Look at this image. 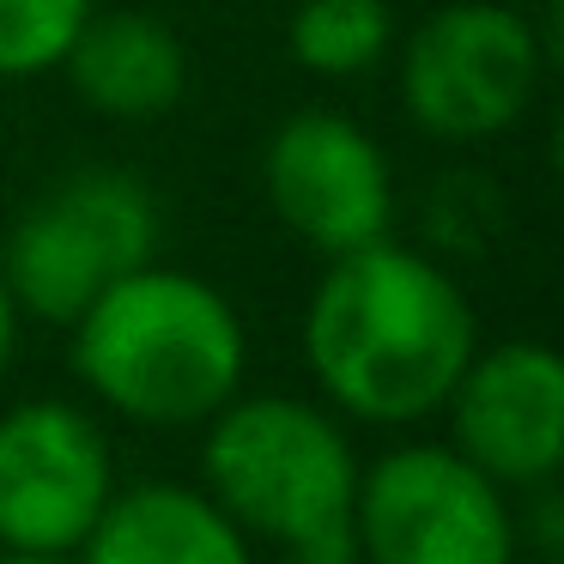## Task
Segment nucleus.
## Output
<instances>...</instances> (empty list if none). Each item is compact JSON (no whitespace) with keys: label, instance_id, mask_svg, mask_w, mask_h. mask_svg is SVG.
Listing matches in <instances>:
<instances>
[{"label":"nucleus","instance_id":"1","mask_svg":"<svg viewBox=\"0 0 564 564\" xmlns=\"http://www.w3.org/2000/svg\"><path fill=\"white\" fill-rule=\"evenodd\" d=\"M297 340L334 413L394 431L443 406L479 346V316L455 273L394 237H377L328 256Z\"/></svg>","mask_w":564,"mask_h":564},{"label":"nucleus","instance_id":"2","mask_svg":"<svg viewBox=\"0 0 564 564\" xmlns=\"http://www.w3.org/2000/svg\"><path fill=\"white\" fill-rule=\"evenodd\" d=\"M74 377L98 406L147 431L207 425L249 370V334L213 280L147 261L74 322Z\"/></svg>","mask_w":564,"mask_h":564},{"label":"nucleus","instance_id":"3","mask_svg":"<svg viewBox=\"0 0 564 564\" xmlns=\"http://www.w3.org/2000/svg\"><path fill=\"white\" fill-rule=\"evenodd\" d=\"M358 449L328 401L237 389L200 437V486L243 528L249 546L292 564H352Z\"/></svg>","mask_w":564,"mask_h":564},{"label":"nucleus","instance_id":"4","mask_svg":"<svg viewBox=\"0 0 564 564\" xmlns=\"http://www.w3.org/2000/svg\"><path fill=\"white\" fill-rule=\"evenodd\" d=\"M159 237L164 213L147 176L122 164H86L50 183L13 219L0 243V280L13 292L19 316L67 328L116 280L159 261Z\"/></svg>","mask_w":564,"mask_h":564},{"label":"nucleus","instance_id":"5","mask_svg":"<svg viewBox=\"0 0 564 564\" xmlns=\"http://www.w3.org/2000/svg\"><path fill=\"white\" fill-rule=\"evenodd\" d=\"M540 74L546 50L528 13L503 0H449L406 31L394 91L419 134L443 147H479L522 122Z\"/></svg>","mask_w":564,"mask_h":564},{"label":"nucleus","instance_id":"6","mask_svg":"<svg viewBox=\"0 0 564 564\" xmlns=\"http://www.w3.org/2000/svg\"><path fill=\"white\" fill-rule=\"evenodd\" d=\"M358 558L377 564H503L522 540L510 491L449 437L394 443L358 467Z\"/></svg>","mask_w":564,"mask_h":564},{"label":"nucleus","instance_id":"7","mask_svg":"<svg viewBox=\"0 0 564 564\" xmlns=\"http://www.w3.org/2000/svg\"><path fill=\"white\" fill-rule=\"evenodd\" d=\"M116 491L104 425L74 401H19L0 413V552L74 558Z\"/></svg>","mask_w":564,"mask_h":564},{"label":"nucleus","instance_id":"8","mask_svg":"<svg viewBox=\"0 0 564 564\" xmlns=\"http://www.w3.org/2000/svg\"><path fill=\"white\" fill-rule=\"evenodd\" d=\"M268 207L322 261L394 231L389 152L340 110H297L261 147Z\"/></svg>","mask_w":564,"mask_h":564},{"label":"nucleus","instance_id":"9","mask_svg":"<svg viewBox=\"0 0 564 564\" xmlns=\"http://www.w3.org/2000/svg\"><path fill=\"white\" fill-rule=\"evenodd\" d=\"M437 413L455 449L503 491L552 486L564 467V358L546 340L474 346Z\"/></svg>","mask_w":564,"mask_h":564},{"label":"nucleus","instance_id":"10","mask_svg":"<svg viewBox=\"0 0 564 564\" xmlns=\"http://www.w3.org/2000/svg\"><path fill=\"white\" fill-rule=\"evenodd\" d=\"M55 74H67L74 98L110 122H152L183 104L188 50L159 13H140V7L98 13L91 7Z\"/></svg>","mask_w":564,"mask_h":564},{"label":"nucleus","instance_id":"11","mask_svg":"<svg viewBox=\"0 0 564 564\" xmlns=\"http://www.w3.org/2000/svg\"><path fill=\"white\" fill-rule=\"evenodd\" d=\"M249 540L231 516L213 503L207 486L176 479H140L116 486L98 510L79 558L91 564H249Z\"/></svg>","mask_w":564,"mask_h":564},{"label":"nucleus","instance_id":"12","mask_svg":"<svg viewBox=\"0 0 564 564\" xmlns=\"http://www.w3.org/2000/svg\"><path fill=\"white\" fill-rule=\"evenodd\" d=\"M285 50L316 79H358L394 50V13L389 0H297Z\"/></svg>","mask_w":564,"mask_h":564},{"label":"nucleus","instance_id":"13","mask_svg":"<svg viewBox=\"0 0 564 564\" xmlns=\"http://www.w3.org/2000/svg\"><path fill=\"white\" fill-rule=\"evenodd\" d=\"M91 0H0V79L55 74Z\"/></svg>","mask_w":564,"mask_h":564},{"label":"nucleus","instance_id":"14","mask_svg":"<svg viewBox=\"0 0 564 564\" xmlns=\"http://www.w3.org/2000/svg\"><path fill=\"white\" fill-rule=\"evenodd\" d=\"M13 346H19V304H13V292H7V280H0V370H7Z\"/></svg>","mask_w":564,"mask_h":564}]
</instances>
